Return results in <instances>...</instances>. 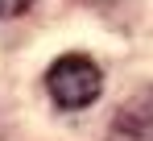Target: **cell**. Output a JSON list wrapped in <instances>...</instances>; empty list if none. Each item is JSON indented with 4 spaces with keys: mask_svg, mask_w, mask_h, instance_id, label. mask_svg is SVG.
Listing matches in <instances>:
<instances>
[{
    "mask_svg": "<svg viewBox=\"0 0 153 141\" xmlns=\"http://www.w3.org/2000/svg\"><path fill=\"white\" fill-rule=\"evenodd\" d=\"M116 141H153V87L128 95L112 124Z\"/></svg>",
    "mask_w": 153,
    "mask_h": 141,
    "instance_id": "obj_2",
    "label": "cell"
},
{
    "mask_svg": "<svg viewBox=\"0 0 153 141\" xmlns=\"http://www.w3.org/2000/svg\"><path fill=\"white\" fill-rule=\"evenodd\" d=\"M87 4H108V0H87Z\"/></svg>",
    "mask_w": 153,
    "mask_h": 141,
    "instance_id": "obj_4",
    "label": "cell"
},
{
    "mask_svg": "<svg viewBox=\"0 0 153 141\" xmlns=\"http://www.w3.org/2000/svg\"><path fill=\"white\" fill-rule=\"evenodd\" d=\"M46 92L58 108H87L95 104L103 92V70L87 58V54H62L50 70H46Z\"/></svg>",
    "mask_w": 153,
    "mask_h": 141,
    "instance_id": "obj_1",
    "label": "cell"
},
{
    "mask_svg": "<svg viewBox=\"0 0 153 141\" xmlns=\"http://www.w3.org/2000/svg\"><path fill=\"white\" fill-rule=\"evenodd\" d=\"M29 4H33V0H0V21H4V17H17V13H25Z\"/></svg>",
    "mask_w": 153,
    "mask_h": 141,
    "instance_id": "obj_3",
    "label": "cell"
}]
</instances>
